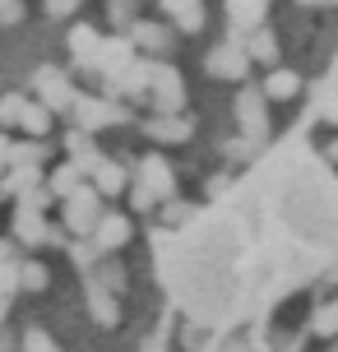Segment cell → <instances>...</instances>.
<instances>
[{"label": "cell", "mask_w": 338, "mask_h": 352, "mask_svg": "<svg viewBox=\"0 0 338 352\" xmlns=\"http://www.w3.org/2000/svg\"><path fill=\"white\" fill-rule=\"evenodd\" d=\"M98 236H102V241H121V236H125L121 218H107V223H102V228H98Z\"/></svg>", "instance_id": "11"}, {"label": "cell", "mask_w": 338, "mask_h": 352, "mask_svg": "<svg viewBox=\"0 0 338 352\" xmlns=\"http://www.w3.org/2000/svg\"><path fill=\"white\" fill-rule=\"evenodd\" d=\"M74 5H79V0H47V10H52V14H70Z\"/></svg>", "instance_id": "12"}, {"label": "cell", "mask_w": 338, "mask_h": 352, "mask_svg": "<svg viewBox=\"0 0 338 352\" xmlns=\"http://www.w3.org/2000/svg\"><path fill=\"white\" fill-rule=\"evenodd\" d=\"M19 287V260H5L0 264V297H10Z\"/></svg>", "instance_id": "7"}, {"label": "cell", "mask_w": 338, "mask_h": 352, "mask_svg": "<svg viewBox=\"0 0 338 352\" xmlns=\"http://www.w3.org/2000/svg\"><path fill=\"white\" fill-rule=\"evenodd\" d=\"M19 111H23V98H0V125H19Z\"/></svg>", "instance_id": "8"}, {"label": "cell", "mask_w": 338, "mask_h": 352, "mask_svg": "<svg viewBox=\"0 0 338 352\" xmlns=\"http://www.w3.org/2000/svg\"><path fill=\"white\" fill-rule=\"evenodd\" d=\"M338 264V176L278 148L158 241V278L185 320L232 329Z\"/></svg>", "instance_id": "1"}, {"label": "cell", "mask_w": 338, "mask_h": 352, "mask_svg": "<svg viewBox=\"0 0 338 352\" xmlns=\"http://www.w3.org/2000/svg\"><path fill=\"white\" fill-rule=\"evenodd\" d=\"M19 125H23L28 135H47L52 116H47V107H42V102H23V111H19Z\"/></svg>", "instance_id": "4"}, {"label": "cell", "mask_w": 338, "mask_h": 352, "mask_svg": "<svg viewBox=\"0 0 338 352\" xmlns=\"http://www.w3.org/2000/svg\"><path fill=\"white\" fill-rule=\"evenodd\" d=\"M5 311H10V297H0V320H5Z\"/></svg>", "instance_id": "13"}, {"label": "cell", "mask_w": 338, "mask_h": 352, "mask_svg": "<svg viewBox=\"0 0 338 352\" xmlns=\"http://www.w3.org/2000/svg\"><path fill=\"white\" fill-rule=\"evenodd\" d=\"M37 93H42V107H65L70 102V93H65V84H60L56 70H37Z\"/></svg>", "instance_id": "3"}, {"label": "cell", "mask_w": 338, "mask_h": 352, "mask_svg": "<svg viewBox=\"0 0 338 352\" xmlns=\"http://www.w3.org/2000/svg\"><path fill=\"white\" fill-rule=\"evenodd\" d=\"M23 352H56L52 338L42 334V329H28V338H23Z\"/></svg>", "instance_id": "10"}, {"label": "cell", "mask_w": 338, "mask_h": 352, "mask_svg": "<svg viewBox=\"0 0 338 352\" xmlns=\"http://www.w3.org/2000/svg\"><path fill=\"white\" fill-rule=\"evenodd\" d=\"M93 42H98V33H93V28H74V37H70L74 56H89V52H93Z\"/></svg>", "instance_id": "9"}, {"label": "cell", "mask_w": 338, "mask_h": 352, "mask_svg": "<svg viewBox=\"0 0 338 352\" xmlns=\"http://www.w3.org/2000/svg\"><path fill=\"white\" fill-rule=\"evenodd\" d=\"M93 218H98V209H93V195L70 190V199H65V223H70L74 232H84V228H93Z\"/></svg>", "instance_id": "2"}, {"label": "cell", "mask_w": 338, "mask_h": 352, "mask_svg": "<svg viewBox=\"0 0 338 352\" xmlns=\"http://www.w3.org/2000/svg\"><path fill=\"white\" fill-rule=\"evenodd\" d=\"M14 236H19V241H42V236H47V228H42V218H37V213L19 209V218H14Z\"/></svg>", "instance_id": "5"}, {"label": "cell", "mask_w": 338, "mask_h": 352, "mask_svg": "<svg viewBox=\"0 0 338 352\" xmlns=\"http://www.w3.org/2000/svg\"><path fill=\"white\" fill-rule=\"evenodd\" d=\"M42 283H47L42 264H33V260H23V264H19V287H42Z\"/></svg>", "instance_id": "6"}]
</instances>
